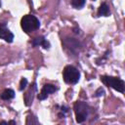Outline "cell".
<instances>
[{"instance_id":"7c38bea8","label":"cell","mask_w":125,"mask_h":125,"mask_svg":"<svg viewBox=\"0 0 125 125\" xmlns=\"http://www.w3.org/2000/svg\"><path fill=\"white\" fill-rule=\"evenodd\" d=\"M26 85H27V80H26V78H21V82H20V90H21V91L24 90L25 87H26Z\"/></svg>"},{"instance_id":"6da1fadb","label":"cell","mask_w":125,"mask_h":125,"mask_svg":"<svg viewBox=\"0 0 125 125\" xmlns=\"http://www.w3.org/2000/svg\"><path fill=\"white\" fill-rule=\"evenodd\" d=\"M21 26L25 33H30L40 27V21L35 16L25 15L21 18Z\"/></svg>"},{"instance_id":"3957f363","label":"cell","mask_w":125,"mask_h":125,"mask_svg":"<svg viewBox=\"0 0 125 125\" xmlns=\"http://www.w3.org/2000/svg\"><path fill=\"white\" fill-rule=\"evenodd\" d=\"M62 78L67 84H76L79 81V70L73 65H66L62 70Z\"/></svg>"},{"instance_id":"277c9868","label":"cell","mask_w":125,"mask_h":125,"mask_svg":"<svg viewBox=\"0 0 125 125\" xmlns=\"http://www.w3.org/2000/svg\"><path fill=\"white\" fill-rule=\"evenodd\" d=\"M74 112L76 121L78 123H82L86 120L89 114V106L84 102H76L74 104Z\"/></svg>"},{"instance_id":"9c48e42d","label":"cell","mask_w":125,"mask_h":125,"mask_svg":"<svg viewBox=\"0 0 125 125\" xmlns=\"http://www.w3.org/2000/svg\"><path fill=\"white\" fill-rule=\"evenodd\" d=\"M35 90H36V85L34 84V85L29 89V91L27 92V94H25L24 100H25V104H26V105H29V104L32 103V101H33V93L35 92Z\"/></svg>"},{"instance_id":"8fae6325","label":"cell","mask_w":125,"mask_h":125,"mask_svg":"<svg viewBox=\"0 0 125 125\" xmlns=\"http://www.w3.org/2000/svg\"><path fill=\"white\" fill-rule=\"evenodd\" d=\"M71 5L75 9H81L85 5V0H71Z\"/></svg>"},{"instance_id":"5bb4252c","label":"cell","mask_w":125,"mask_h":125,"mask_svg":"<svg viewBox=\"0 0 125 125\" xmlns=\"http://www.w3.org/2000/svg\"><path fill=\"white\" fill-rule=\"evenodd\" d=\"M8 124H16V122L15 121H10V122H8Z\"/></svg>"},{"instance_id":"52a82bcc","label":"cell","mask_w":125,"mask_h":125,"mask_svg":"<svg viewBox=\"0 0 125 125\" xmlns=\"http://www.w3.org/2000/svg\"><path fill=\"white\" fill-rule=\"evenodd\" d=\"M31 44H32L33 46H35V47H37V46H42V47L45 48V49H48V48L50 47L49 41H48L45 37H43V36H39V37L34 38V39L32 40Z\"/></svg>"},{"instance_id":"ba28073f","label":"cell","mask_w":125,"mask_h":125,"mask_svg":"<svg viewBox=\"0 0 125 125\" xmlns=\"http://www.w3.org/2000/svg\"><path fill=\"white\" fill-rule=\"evenodd\" d=\"M109 15H110V11H109V8H108L107 4H106V3H103V4L100 6L99 10H98V16H99V17H102V16L107 17V16H109Z\"/></svg>"},{"instance_id":"8992f818","label":"cell","mask_w":125,"mask_h":125,"mask_svg":"<svg viewBox=\"0 0 125 125\" xmlns=\"http://www.w3.org/2000/svg\"><path fill=\"white\" fill-rule=\"evenodd\" d=\"M56 91H57V88L55 87V85H52V84H45V85L43 86L42 90L40 91V93L38 94V99L41 100V101H43V100L47 99V97H48L50 94H52V93H54V92H56Z\"/></svg>"},{"instance_id":"30bf717a","label":"cell","mask_w":125,"mask_h":125,"mask_svg":"<svg viewBox=\"0 0 125 125\" xmlns=\"http://www.w3.org/2000/svg\"><path fill=\"white\" fill-rule=\"evenodd\" d=\"M15 97V92L12 90V89H6L3 91V93L1 94V99L2 100H5V101H8V100H11Z\"/></svg>"},{"instance_id":"7a4b0ae2","label":"cell","mask_w":125,"mask_h":125,"mask_svg":"<svg viewBox=\"0 0 125 125\" xmlns=\"http://www.w3.org/2000/svg\"><path fill=\"white\" fill-rule=\"evenodd\" d=\"M101 80L104 85H106V86H108V87H110V88H112V89H114L120 93H124L125 83L121 78L114 77V76L103 75V76H101Z\"/></svg>"},{"instance_id":"4fadbf2b","label":"cell","mask_w":125,"mask_h":125,"mask_svg":"<svg viewBox=\"0 0 125 125\" xmlns=\"http://www.w3.org/2000/svg\"><path fill=\"white\" fill-rule=\"evenodd\" d=\"M104 89L101 87V88H99V89L97 90V92L95 93V96H96V97H100V96L104 95Z\"/></svg>"},{"instance_id":"5b68a950","label":"cell","mask_w":125,"mask_h":125,"mask_svg":"<svg viewBox=\"0 0 125 125\" xmlns=\"http://www.w3.org/2000/svg\"><path fill=\"white\" fill-rule=\"evenodd\" d=\"M0 38L8 43L13 42L14 40V34L10 31V29L6 26V24L2 22H0Z\"/></svg>"}]
</instances>
